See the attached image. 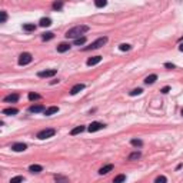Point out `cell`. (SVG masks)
<instances>
[{"label":"cell","instance_id":"obj_1","mask_svg":"<svg viewBox=\"0 0 183 183\" xmlns=\"http://www.w3.org/2000/svg\"><path fill=\"white\" fill-rule=\"evenodd\" d=\"M86 32H89V26H86V25H79V26H75L72 27V29H69L67 32H66V37L67 39H79V37H82V34H84Z\"/></svg>","mask_w":183,"mask_h":183},{"label":"cell","instance_id":"obj_2","mask_svg":"<svg viewBox=\"0 0 183 183\" xmlns=\"http://www.w3.org/2000/svg\"><path fill=\"white\" fill-rule=\"evenodd\" d=\"M106 43H107V37H105V36H103V37H99L97 40H94L90 46H86L83 50H84V52H87V50H94V49H99V47H102V46H103V44H106Z\"/></svg>","mask_w":183,"mask_h":183},{"label":"cell","instance_id":"obj_3","mask_svg":"<svg viewBox=\"0 0 183 183\" xmlns=\"http://www.w3.org/2000/svg\"><path fill=\"white\" fill-rule=\"evenodd\" d=\"M56 134V130L54 129H43L37 133V139L43 140V139H49V137H53Z\"/></svg>","mask_w":183,"mask_h":183},{"label":"cell","instance_id":"obj_4","mask_svg":"<svg viewBox=\"0 0 183 183\" xmlns=\"http://www.w3.org/2000/svg\"><path fill=\"white\" fill-rule=\"evenodd\" d=\"M32 60H33V57H32V54H30V53H22V54L19 56V65H20V66L29 65Z\"/></svg>","mask_w":183,"mask_h":183},{"label":"cell","instance_id":"obj_5","mask_svg":"<svg viewBox=\"0 0 183 183\" xmlns=\"http://www.w3.org/2000/svg\"><path fill=\"white\" fill-rule=\"evenodd\" d=\"M106 126L103 123H100V122H92L90 125H89V127H87V130L90 132V133H94V132H99L102 130V129H105Z\"/></svg>","mask_w":183,"mask_h":183},{"label":"cell","instance_id":"obj_6","mask_svg":"<svg viewBox=\"0 0 183 183\" xmlns=\"http://www.w3.org/2000/svg\"><path fill=\"white\" fill-rule=\"evenodd\" d=\"M56 73H57V70H56V69H50V70H43V72H39V73H37V76L42 77V79H47V77H53Z\"/></svg>","mask_w":183,"mask_h":183},{"label":"cell","instance_id":"obj_7","mask_svg":"<svg viewBox=\"0 0 183 183\" xmlns=\"http://www.w3.org/2000/svg\"><path fill=\"white\" fill-rule=\"evenodd\" d=\"M46 109H44V106L43 105H33L29 107V112L30 113H40V112H44Z\"/></svg>","mask_w":183,"mask_h":183},{"label":"cell","instance_id":"obj_8","mask_svg":"<svg viewBox=\"0 0 183 183\" xmlns=\"http://www.w3.org/2000/svg\"><path fill=\"white\" fill-rule=\"evenodd\" d=\"M3 100H4L6 103H14V102H17V100H19V94H17V93H12V94L6 96Z\"/></svg>","mask_w":183,"mask_h":183},{"label":"cell","instance_id":"obj_9","mask_svg":"<svg viewBox=\"0 0 183 183\" xmlns=\"http://www.w3.org/2000/svg\"><path fill=\"white\" fill-rule=\"evenodd\" d=\"M84 87H86V86H84L83 83H77V84H75V86L70 89V94H77L79 92H82Z\"/></svg>","mask_w":183,"mask_h":183},{"label":"cell","instance_id":"obj_10","mask_svg":"<svg viewBox=\"0 0 183 183\" xmlns=\"http://www.w3.org/2000/svg\"><path fill=\"white\" fill-rule=\"evenodd\" d=\"M12 149L14 152H25L27 149V144L26 143H14L12 144Z\"/></svg>","mask_w":183,"mask_h":183},{"label":"cell","instance_id":"obj_11","mask_svg":"<svg viewBox=\"0 0 183 183\" xmlns=\"http://www.w3.org/2000/svg\"><path fill=\"white\" fill-rule=\"evenodd\" d=\"M1 113L6 115V116H13V115H17V113H19V110H17L16 107H7V109H3Z\"/></svg>","mask_w":183,"mask_h":183},{"label":"cell","instance_id":"obj_12","mask_svg":"<svg viewBox=\"0 0 183 183\" xmlns=\"http://www.w3.org/2000/svg\"><path fill=\"white\" fill-rule=\"evenodd\" d=\"M102 62V57L100 56H93L90 59H87V66H94V65H99Z\"/></svg>","mask_w":183,"mask_h":183},{"label":"cell","instance_id":"obj_13","mask_svg":"<svg viewBox=\"0 0 183 183\" xmlns=\"http://www.w3.org/2000/svg\"><path fill=\"white\" fill-rule=\"evenodd\" d=\"M57 112H59V107H57V106H50V107H47V109L44 110V115H46V116H52V115L57 113Z\"/></svg>","mask_w":183,"mask_h":183},{"label":"cell","instance_id":"obj_14","mask_svg":"<svg viewBox=\"0 0 183 183\" xmlns=\"http://www.w3.org/2000/svg\"><path fill=\"white\" fill-rule=\"evenodd\" d=\"M70 49V44L69 43H60L59 46H57V52L59 53H65V52H67Z\"/></svg>","mask_w":183,"mask_h":183},{"label":"cell","instance_id":"obj_15","mask_svg":"<svg viewBox=\"0 0 183 183\" xmlns=\"http://www.w3.org/2000/svg\"><path fill=\"white\" fill-rule=\"evenodd\" d=\"M42 170H43V168L40 165H30L29 166V172L30 173H40Z\"/></svg>","mask_w":183,"mask_h":183},{"label":"cell","instance_id":"obj_16","mask_svg":"<svg viewBox=\"0 0 183 183\" xmlns=\"http://www.w3.org/2000/svg\"><path fill=\"white\" fill-rule=\"evenodd\" d=\"M112 170H113V165H106V166L99 169V175H106V173H109Z\"/></svg>","mask_w":183,"mask_h":183},{"label":"cell","instance_id":"obj_17","mask_svg":"<svg viewBox=\"0 0 183 183\" xmlns=\"http://www.w3.org/2000/svg\"><path fill=\"white\" fill-rule=\"evenodd\" d=\"M54 180H56V183H69V179L62 175H54Z\"/></svg>","mask_w":183,"mask_h":183},{"label":"cell","instance_id":"obj_18","mask_svg":"<svg viewBox=\"0 0 183 183\" xmlns=\"http://www.w3.org/2000/svg\"><path fill=\"white\" fill-rule=\"evenodd\" d=\"M156 80H157V75H150V76H147L144 79V83L146 84H153Z\"/></svg>","mask_w":183,"mask_h":183},{"label":"cell","instance_id":"obj_19","mask_svg":"<svg viewBox=\"0 0 183 183\" xmlns=\"http://www.w3.org/2000/svg\"><path fill=\"white\" fill-rule=\"evenodd\" d=\"M52 25V20L49 19V17H43V19H40V26L42 27H49Z\"/></svg>","mask_w":183,"mask_h":183},{"label":"cell","instance_id":"obj_20","mask_svg":"<svg viewBox=\"0 0 183 183\" xmlns=\"http://www.w3.org/2000/svg\"><path fill=\"white\" fill-rule=\"evenodd\" d=\"M84 129H86L84 126H76L75 129H72V130H70V134H72V136H75V134H79V133L84 132Z\"/></svg>","mask_w":183,"mask_h":183},{"label":"cell","instance_id":"obj_21","mask_svg":"<svg viewBox=\"0 0 183 183\" xmlns=\"http://www.w3.org/2000/svg\"><path fill=\"white\" fill-rule=\"evenodd\" d=\"M23 30L33 32V30H36V25H34V23H26V25H23Z\"/></svg>","mask_w":183,"mask_h":183},{"label":"cell","instance_id":"obj_22","mask_svg":"<svg viewBox=\"0 0 183 183\" xmlns=\"http://www.w3.org/2000/svg\"><path fill=\"white\" fill-rule=\"evenodd\" d=\"M39 99H42V96H40V94H37V93H33V92H30V93H29V100L34 102V100H39Z\"/></svg>","mask_w":183,"mask_h":183},{"label":"cell","instance_id":"obj_23","mask_svg":"<svg viewBox=\"0 0 183 183\" xmlns=\"http://www.w3.org/2000/svg\"><path fill=\"white\" fill-rule=\"evenodd\" d=\"M140 156H142V153L136 150V152H133V153H130V155H129V157H127V159H129V160H136V159H139V157H140Z\"/></svg>","mask_w":183,"mask_h":183},{"label":"cell","instance_id":"obj_24","mask_svg":"<svg viewBox=\"0 0 183 183\" xmlns=\"http://www.w3.org/2000/svg\"><path fill=\"white\" fill-rule=\"evenodd\" d=\"M126 180V176L125 175H118L115 179H113V183H123Z\"/></svg>","mask_w":183,"mask_h":183},{"label":"cell","instance_id":"obj_25","mask_svg":"<svg viewBox=\"0 0 183 183\" xmlns=\"http://www.w3.org/2000/svg\"><path fill=\"white\" fill-rule=\"evenodd\" d=\"M130 143H132V146H134V147H142V146H143V142L139 140V139H132Z\"/></svg>","mask_w":183,"mask_h":183},{"label":"cell","instance_id":"obj_26","mask_svg":"<svg viewBox=\"0 0 183 183\" xmlns=\"http://www.w3.org/2000/svg\"><path fill=\"white\" fill-rule=\"evenodd\" d=\"M132 49L130 44H127V43H123V44H120L119 46V50H122V52H129Z\"/></svg>","mask_w":183,"mask_h":183},{"label":"cell","instance_id":"obj_27","mask_svg":"<svg viewBox=\"0 0 183 183\" xmlns=\"http://www.w3.org/2000/svg\"><path fill=\"white\" fill-rule=\"evenodd\" d=\"M23 180H25L23 176H14L10 179V183H23Z\"/></svg>","mask_w":183,"mask_h":183},{"label":"cell","instance_id":"obj_28","mask_svg":"<svg viewBox=\"0 0 183 183\" xmlns=\"http://www.w3.org/2000/svg\"><path fill=\"white\" fill-rule=\"evenodd\" d=\"M84 43H86V37H84V36H82V37L75 40V44H76V46H82V44H84Z\"/></svg>","mask_w":183,"mask_h":183},{"label":"cell","instance_id":"obj_29","mask_svg":"<svg viewBox=\"0 0 183 183\" xmlns=\"http://www.w3.org/2000/svg\"><path fill=\"white\" fill-rule=\"evenodd\" d=\"M54 37V34L50 33V32H47V33H43V36H42V39L43 40H52Z\"/></svg>","mask_w":183,"mask_h":183},{"label":"cell","instance_id":"obj_30","mask_svg":"<svg viewBox=\"0 0 183 183\" xmlns=\"http://www.w3.org/2000/svg\"><path fill=\"white\" fill-rule=\"evenodd\" d=\"M52 7L54 9V10H60V9L63 7V3H62V1H54V3L52 4Z\"/></svg>","mask_w":183,"mask_h":183},{"label":"cell","instance_id":"obj_31","mask_svg":"<svg viewBox=\"0 0 183 183\" xmlns=\"http://www.w3.org/2000/svg\"><path fill=\"white\" fill-rule=\"evenodd\" d=\"M155 183H168V179H166V176H157L156 180H155Z\"/></svg>","mask_w":183,"mask_h":183},{"label":"cell","instance_id":"obj_32","mask_svg":"<svg viewBox=\"0 0 183 183\" xmlns=\"http://www.w3.org/2000/svg\"><path fill=\"white\" fill-rule=\"evenodd\" d=\"M106 4H107V1H105V0H96V1H94V6H96V7H105Z\"/></svg>","mask_w":183,"mask_h":183},{"label":"cell","instance_id":"obj_33","mask_svg":"<svg viewBox=\"0 0 183 183\" xmlns=\"http://www.w3.org/2000/svg\"><path fill=\"white\" fill-rule=\"evenodd\" d=\"M0 14H1V16H0V23H4V22L7 20V13H6V12H0Z\"/></svg>","mask_w":183,"mask_h":183},{"label":"cell","instance_id":"obj_34","mask_svg":"<svg viewBox=\"0 0 183 183\" xmlns=\"http://www.w3.org/2000/svg\"><path fill=\"white\" fill-rule=\"evenodd\" d=\"M142 92H143L142 89H133L129 94H130V96H137V94H142Z\"/></svg>","mask_w":183,"mask_h":183},{"label":"cell","instance_id":"obj_35","mask_svg":"<svg viewBox=\"0 0 183 183\" xmlns=\"http://www.w3.org/2000/svg\"><path fill=\"white\" fill-rule=\"evenodd\" d=\"M165 67H168V69H175V65H172V63H165Z\"/></svg>","mask_w":183,"mask_h":183},{"label":"cell","instance_id":"obj_36","mask_svg":"<svg viewBox=\"0 0 183 183\" xmlns=\"http://www.w3.org/2000/svg\"><path fill=\"white\" fill-rule=\"evenodd\" d=\"M169 90H170V87H169V86H166V87H163V89H162L160 92H162V93H168Z\"/></svg>","mask_w":183,"mask_h":183},{"label":"cell","instance_id":"obj_37","mask_svg":"<svg viewBox=\"0 0 183 183\" xmlns=\"http://www.w3.org/2000/svg\"><path fill=\"white\" fill-rule=\"evenodd\" d=\"M179 50H180V52H183V43L180 44V46H179Z\"/></svg>","mask_w":183,"mask_h":183},{"label":"cell","instance_id":"obj_38","mask_svg":"<svg viewBox=\"0 0 183 183\" xmlns=\"http://www.w3.org/2000/svg\"><path fill=\"white\" fill-rule=\"evenodd\" d=\"M180 113H182V116H183V109H182V110H180Z\"/></svg>","mask_w":183,"mask_h":183}]
</instances>
